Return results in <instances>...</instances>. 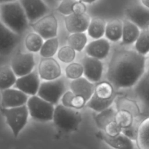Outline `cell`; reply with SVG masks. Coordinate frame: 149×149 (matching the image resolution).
<instances>
[{
  "label": "cell",
  "instance_id": "obj_1",
  "mask_svg": "<svg viewBox=\"0 0 149 149\" xmlns=\"http://www.w3.org/2000/svg\"><path fill=\"white\" fill-rule=\"evenodd\" d=\"M146 71V58L135 50L116 49L108 63L106 79L116 90L134 87Z\"/></svg>",
  "mask_w": 149,
  "mask_h": 149
},
{
  "label": "cell",
  "instance_id": "obj_2",
  "mask_svg": "<svg viewBox=\"0 0 149 149\" xmlns=\"http://www.w3.org/2000/svg\"><path fill=\"white\" fill-rule=\"evenodd\" d=\"M0 20L7 28L18 35L23 34L30 23L19 0L1 4Z\"/></svg>",
  "mask_w": 149,
  "mask_h": 149
},
{
  "label": "cell",
  "instance_id": "obj_3",
  "mask_svg": "<svg viewBox=\"0 0 149 149\" xmlns=\"http://www.w3.org/2000/svg\"><path fill=\"white\" fill-rule=\"evenodd\" d=\"M81 119V113L77 109L65 107L62 104H58L55 107L52 121L55 127L63 132L77 130Z\"/></svg>",
  "mask_w": 149,
  "mask_h": 149
},
{
  "label": "cell",
  "instance_id": "obj_4",
  "mask_svg": "<svg viewBox=\"0 0 149 149\" xmlns=\"http://www.w3.org/2000/svg\"><path fill=\"white\" fill-rule=\"evenodd\" d=\"M66 91L68 90L65 80L63 77H60L52 81L41 82L36 95L52 105H58V103Z\"/></svg>",
  "mask_w": 149,
  "mask_h": 149
},
{
  "label": "cell",
  "instance_id": "obj_5",
  "mask_svg": "<svg viewBox=\"0 0 149 149\" xmlns=\"http://www.w3.org/2000/svg\"><path fill=\"white\" fill-rule=\"evenodd\" d=\"M29 116L35 121L39 122H47L53 119L54 105L38 95L31 96L27 102Z\"/></svg>",
  "mask_w": 149,
  "mask_h": 149
},
{
  "label": "cell",
  "instance_id": "obj_6",
  "mask_svg": "<svg viewBox=\"0 0 149 149\" xmlns=\"http://www.w3.org/2000/svg\"><path fill=\"white\" fill-rule=\"evenodd\" d=\"M0 110L3 116L5 117L6 122L12 130L14 137L17 138L27 124L29 116L27 106L24 105L20 107L11 109L1 108Z\"/></svg>",
  "mask_w": 149,
  "mask_h": 149
},
{
  "label": "cell",
  "instance_id": "obj_7",
  "mask_svg": "<svg viewBox=\"0 0 149 149\" xmlns=\"http://www.w3.org/2000/svg\"><path fill=\"white\" fill-rule=\"evenodd\" d=\"M136 101L141 111V121L149 117V68L134 86Z\"/></svg>",
  "mask_w": 149,
  "mask_h": 149
},
{
  "label": "cell",
  "instance_id": "obj_8",
  "mask_svg": "<svg viewBox=\"0 0 149 149\" xmlns=\"http://www.w3.org/2000/svg\"><path fill=\"white\" fill-rule=\"evenodd\" d=\"M33 32L38 33L45 40L56 37L58 33V23L53 13L46 15L35 23H32Z\"/></svg>",
  "mask_w": 149,
  "mask_h": 149
},
{
  "label": "cell",
  "instance_id": "obj_9",
  "mask_svg": "<svg viewBox=\"0 0 149 149\" xmlns=\"http://www.w3.org/2000/svg\"><path fill=\"white\" fill-rule=\"evenodd\" d=\"M36 65L34 55L31 52H17L11 61L12 69L16 77H21L30 74Z\"/></svg>",
  "mask_w": 149,
  "mask_h": 149
},
{
  "label": "cell",
  "instance_id": "obj_10",
  "mask_svg": "<svg viewBox=\"0 0 149 149\" xmlns=\"http://www.w3.org/2000/svg\"><path fill=\"white\" fill-rule=\"evenodd\" d=\"M31 24L49 14L51 9L43 0H19Z\"/></svg>",
  "mask_w": 149,
  "mask_h": 149
},
{
  "label": "cell",
  "instance_id": "obj_11",
  "mask_svg": "<svg viewBox=\"0 0 149 149\" xmlns=\"http://www.w3.org/2000/svg\"><path fill=\"white\" fill-rule=\"evenodd\" d=\"M127 19L136 25L141 30H145L149 26V9L141 4L135 3L127 8Z\"/></svg>",
  "mask_w": 149,
  "mask_h": 149
},
{
  "label": "cell",
  "instance_id": "obj_12",
  "mask_svg": "<svg viewBox=\"0 0 149 149\" xmlns=\"http://www.w3.org/2000/svg\"><path fill=\"white\" fill-rule=\"evenodd\" d=\"M81 65L84 68V76L92 83H98L103 73V64L101 61L90 56L83 57Z\"/></svg>",
  "mask_w": 149,
  "mask_h": 149
},
{
  "label": "cell",
  "instance_id": "obj_13",
  "mask_svg": "<svg viewBox=\"0 0 149 149\" xmlns=\"http://www.w3.org/2000/svg\"><path fill=\"white\" fill-rule=\"evenodd\" d=\"M40 77L37 70L17 79L15 87L28 95H36L40 87Z\"/></svg>",
  "mask_w": 149,
  "mask_h": 149
},
{
  "label": "cell",
  "instance_id": "obj_14",
  "mask_svg": "<svg viewBox=\"0 0 149 149\" xmlns=\"http://www.w3.org/2000/svg\"><path fill=\"white\" fill-rule=\"evenodd\" d=\"M20 41V35L7 28L0 20V55H10Z\"/></svg>",
  "mask_w": 149,
  "mask_h": 149
},
{
  "label": "cell",
  "instance_id": "obj_15",
  "mask_svg": "<svg viewBox=\"0 0 149 149\" xmlns=\"http://www.w3.org/2000/svg\"><path fill=\"white\" fill-rule=\"evenodd\" d=\"M37 71L41 79L45 81L57 79L62 74L61 65L53 58H42L39 61Z\"/></svg>",
  "mask_w": 149,
  "mask_h": 149
},
{
  "label": "cell",
  "instance_id": "obj_16",
  "mask_svg": "<svg viewBox=\"0 0 149 149\" xmlns=\"http://www.w3.org/2000/svg\"><path fill=\"white\" fill-rule=\"evenodd\" d=\"M29 95L17 89H7L1 92V108L11 109L27 104Z\"/></svg>",
  "mask_w": 149,
  "mask_h": 149
},
{
  "label": "cell",
  "instance_id": "obj_17",
  "mask_svg": "<svg viewBox=\"0 0 149 149\" xmlns=\"http://www.w3.org/2000/svg\"><path fill=\"white\" fill-rule=\"evenodd\" d=\"M91 18L87 13L82 15L72 14L65 16V22L66 30L71 33H84L87 31Z\"/></svg>",
  "mask_w": 149,
  "mask_h": 149
},
{
  "label": "cell",
  "instance_id": "obj_18",
  "mask_svg": "<svg viewBox=\"0 0 149 149\" xmlns=\"http://www.w3.org/2000/svg\"><path fill=\"white\" fill-rule=\"evenodd\" d=\"M110 49L111 45L109 41L101 38L90 42L87 45L84 51L87 56L101 61L107 58Z\"/></svg>",
  "mask_w": 149,
  "mask_h": 149
},
{
  "label": "cell",
  "instance_id": "obj_19",
  "mask_svg": "<svg viewBox=\"0 0 149 149\" xmlns=\"http://www.w3.org/2000/svg\"><path fill=\"white\" fill-rule=\"evenodd\" d=\"M95 87V84L90 82L85 77L72 80L69 84L70 90L76 95L82 97L87 102L94 95Z\"/></svg>",
  "mask_w": 149,
  "mask_h": 149
},
{
  "label": "cell",
  "instance_id": "obj_20",
  "mask_svg": "<svg viewBox=\"0 0 149 149\" xmlns=\"http://www.w3.org/2000/svg\"><path fill=\"white\" fill-rule=\"evenodd\" d=\"M97 135L109 146L114 149H134L132 141L122 133L116 136H110L103 130H100L97 132Z\"/></svg>",
  "mask_w": 149,
  "mask_h": 149
},
{
  "label": "cell",
  "instance_id": "obj_21",
  "mask_svg": "<svg viewBox=\"0 0 149 149\" xmlns=\"http://www.w3.org/2000/svg\"><path fill=\"white\" fill-rule=\"evenodd\" d=\"M141 31V30L136 25L127 19L123 20V31L120 45L122 46H128L135 43Z\"/></svg>",
  "mask_w": 149,
  "mask_h": 149
},
{
  "label": "cell",
  "instance_id": "obj_22",
  "mask_svg": "<svg viewBox=\"0 0 149 149\" xmlns=\"http://www.w3.org/2000/svg\"><path fill=\"white\" fill-rule=\"evenodd\" d=\"M116 111H127L133 115L135 119L141 122V111L138 102L125 97H116Z\"/></svg>",
  "mask_w": 149,
  "mask_h": 149
},
{
  "label": "cell",
  "instance_id": "obj_23",
  "mask_svg": "<svg viewBox=\"0 0 149 149\" xmlns=\"http://www.w3.org/2000/svg\"><path fill=\"white\" fill-rule=\"evenodd\" d=\"M123 31V21L113 19L106 23L105 36L106 39L112 42H118L122 39Z\"/></svg>",
  "mask_w": 149,
  "mask_h": 149
},
{
  "label": "cell",
  "instance_id": "obj_24",
  "mask_svg": "<svg viewBox=\"0 0 149 149\" xmlns=\"http://www.w3.org/2000/svg\"><path fill=\"white\" fill-rule=\"evenodd\" d=\"M117 95H115L109 99H102L97 97L95 94L94 93L91 98L87 102L86 106L89 109H92V110L95 111L100 113V112L106 110L109 108L111 106L113 102L116 100Z\"/></svg>",
  "mask_w": 149,
  "mask_h": 149
},
{
  "label": "cell",
  "instance_id": "obj_25",
  "mask_svg": "<svg viewBox=\"0 0 149 149\" xmlns=\"http://www.w3.org/2000/svg\"><path fill=\"white\" fill-rule=\"evenodd\" d=\"M16 77L10 65L0 67V90L3 91L15 85L17 81Z\"/></svg>",
  "mask_w": 149,
  "mask_h": 149
},
{
  "label": "cell",
  "instance_id": "obj_26",
  "mask_svg": "<svg viewBox=\"0 0 149 149\" xmlns=\"http://www.w3.org/2000/svg\"><path fill=\"white\" fill-rule=\"evenodd\" d=\"M136 143L138 149H149V117L139 123Z\"/></svg>",
  "mask_w": 149,
  "mask_h": 149
},
{
  "label": "cell",
  "instance_id": "obj_27",
  "mask_svg": "<svg viewBox=\"0 0 149 149\" xmlns=\"http://www.w3.org/2000/svg\"><path fill=\"white\" fill-rule=\"evenodd\" d=\"M106 27V22L105 21V20L100 17H94L91 19L87 29V33L95 40L101 39L105 35Z\"/></svg>",
  "mask_w": 149,
  "mask_h": 149
},
{
  "label": "cell",
  "instance_id": "obj_28",
  "mask_svg": "<svg viewBox=\"0 0 149 149\" xmlns=\"http://www.w3.org/2000/svg\"><path fill=\"white\" fill-rule=\"evenodd\" d=\"M61 103L65 107L80 110L86 106L87 101L81 96L76 95L71 90H68L61 98Z\"/></svg>",
  "mask_w": 149,
  "mask_h": 149
},
{
  "label": "cell",
  "instance_id": "obj_29",
  "mask_svg": "<svg viewBox=\"0 0 149 149\" xmlns=\"http://www.w3.org/2000/svg\"><path fill=\"white\" fill-rule=\"evenodd\" d=\"M116 111L114 110L112 107L109 108L106 110L97 113L95 116L94 119L96 125L100 130H104L109 124L115 121Z\"/></svg>",
  "mask_w": 149,
  "mask_h": 149
},
{
  "label": "cell",
  "instance_id": "obj_30",
  "mask_svg": "<svg viewBox=\"0 0 149 149\" xmlns=\"http://www.w3.org/2000/svg\"><path fill=\"white\" fill-rule=\"evenodd\" d=\"M95 94L102 99L111 98L116 95L114 87L108 81L97 83L95 87Z\"/></svg>",
  "mask_w": 149,
  "mask_h": 149
},
{
  "label": "cell",
  "instance_id": "obj_31",
  "mask_svg": "<svg viewBox=\"0 0 149 149\" xmlns=\"http://www.w3.org/2000/svg\"><path fill=\"white\" fill-rule=\"evenodd\" d=\"M44 44V39L35 32L29 33L25 39V45L29 52L36 53L40 51Z\"/></svg>",
  "mask_w": 149,
  "mask_h": 149
},
{
  "label": "cell",
  "instance_id": "obj_32",
  "mask_svg": "<svg viewBox=\"0 0 149 149\" xmlns=\"http://www.w3.org/2000/svg\"><path fill=\"white\" fill-rule=\"evenodd\" d=\"M87 43V37L85 33H71L68 38V45L76 52H81L85 49Z\"/></svg>",
  "mask_w": 149,
  "mask_h": 149
},
{
  "label": "cell",
  "instance_id": "obj_33",
  "mask_svg": "<svg viewBox=\"0 0 149 149\" xmlns=\"http://www.w3.org/2000/svg\"><path fill=\"white\" fill-rule=\"evenodd\" d=\"M59 42L57 37L47 39L44 42L39 54L43 58H52L58 52Z\"/></svg>",
  "mask_w": 149,
  "mask_h": 149
},
{
  "label": "cell",
  "instance_id": "obj_34",
  "mask_svg": "<svg viewBox=\"0 0 149 149\" xmlns=\"http://www.w3.org/2000/svg\"><path fill=\"white\" fill-rule=\"evenodd\" d=\"M135 50L143 56L149 53V33L147 29L141 30L135 43Z\"/></svg>",
  "mask_w": 149,
  "mask_h": 149
},
{
  "label": "cell",
  "instance_id": "obj_35",
  "mask_svg": "<svg viewBox=\"0 0 149 149\" xmlns=\"http://www.w3.org/2000/svg\"><path fill=\"white\" fill-rule=\"evenodd\" d=\"M133 115L127 111H116L115 122L122 128H127L134 124Z\"/></svg>",
  "mask_w": 149,
  "mask_h": 149
},
{
  "label": "cell",
  "instance_id": "obj_36",
  "mask_svg": "<svg viewBox=\"0 0 149 149\" xmlns=\"http://www.w3.org/2000/svg\"><path fill=\"white\" fill-rule=\"evenodd\" d=\"M65 73L67 78L71 80H75L82 77L84 75V68L81 63H71L67 65Z\"/></svg>",
  "mask_w": 149,
  "mask_h": 149
},
{
  "label": "cell",
  "instance_id": "obj_37",
  "mask_svg": "<svg viewBox=\"0 0 149 149\" xmlns=\"http://www.w3.org/2000/svg\"><path fill=\"white\" fill-rule=\"evenodd\" d=\"M76 51L70 46H63L58 51V58L63 63H71L76 58Z\"/></svg>",
  "mask_w": 149,
  "mask_h": 149
},
{
  "label": "cell",
  "instance_id": "obj_38",
  "mask_svg": "<svg viewBox=\"0 0 149 149\" xmlns=\"http://www.w3.org/2000/svg\"><path fill=\"white\" fill-rule=\"evenodd\" d=\"M76 1L77 0H63L60 2L56 10L63 15H69L73 13V5Z\"/></svg>",
  "mask_w": 149,
  "mask_h": 149
},
{
  "label": "cell",
  "instance_id": "obj_39",
  "mask_svg": "<svg viewBox=\"0 0 149 149\" xmlns=\"http://www.w3.org/2000/svg\"><path fill=\"white\" fill-rule=\"evenodd\" d=\"M103 131L110 136H116L122 133V128L115 121H113L109 124Z\"/></svg>",
  "mask_w": 149,
  "mask_h": 149
},
{
  "label": "cell",
  "instance_id": "obj_40",
  "mask_svg": "<svg viewBox=\"0 0 149 149\" xmlns=\"http://www.w3.org/2000/svg\"><path fill=\"white\" fill-rule=\"evenodd\" d=\"M138 126H139V125H136L133 124L132 126L129 127L122 129V133L126 137H127L131 141H136L137 137H138Z\"/></svg>",
  "mask_w": 149,
  "mask_h": 149
},
{
  "label": "cell",
  "instance_id": "obj_41",
  "mask_svg": "<svg viewBox=\"0 0 149 149\" xmlns=\"http://www.w3.org/2000/svg\"><path fill=\"white\" fill-rule=\"evenodd\" d=\"M73 13L77 15H82L86 13L87 11V6L86 4L83 3L82 1H80L77 0L76 2L73 5Z\"/></svg>",
  "mask_w": 149,
  "mask_h": 149
},
{
  "label": "cell",
  "instance_id": "obj_42",
  "mask_svg": "<svg viewBox=\"0 0 149 149\" xmlns=\"http://www.w3.org/2000/svg\"><path fill=\"white\" fill-rule=\"evenodd\" d=\"M50 9H56L61 1L59 0H43Z\"/></svg>",
  "mask_w": 149,
  "mask_h": 149
},
{
  "label": "cell",
  "instance_id": "obj_43",
  "mask_svg": "<svg viewBox=\"0 0 149 149\" xmlns=\"http://www.w3.org/2000/svg\"><path fill=\"white\" fill-rule=\"evenodd\" d=\"M140 1H141V4L149 9V0H140Z\"/></svg>",
  "mask_w": 149,
  "mask_h": 149
},
{
  "label": "cell",
  "instance_id": "obj_44",
  "mask_svg": "<svg viewBox=\"0 0 149 149\" xmlns=\"http://www.w3.org/2000/svg\"><path fill=\"white\" fill-rule=\"evenodd\" d=\"M78 1H82L84 4H93V3H94L97 0H78Z\"/></svg>",
  "mask_w": 149,
  "mask_h": 149
},
{
  "label": "cell",
  "instance_id": "obj_45",
  "mask_svg": "<svg viewBox=\"0 0 149 149\" xmlns=\"http://www.w3.org/2000/svg\"><path fill=\"white\" fill-rule=\"evenodd\" d=\"M17 1V0H0V3L3 4V3H7V2H11V1Z\"/></svg>",
  "mask_w": 149,
  "mask_h": 149
},
{
  "label": "cell",
  "instance_id": "obj_46",
  "mask_svg": "<svg viewBox=\"0 0 149 149\" xmlns=\"http://www.w3.org/2000/svg\"><path fill=\"white\" fill-rule=\"evenodd\" d=\"M147 31H148V33H149V26H148V27L147 28Z\"/></svg>",
  "mask_w": 149,
  "mask_h": 149
},
{
  "label": "cell",
  "instance_id": "obj_47",
  "mask_svg": "<svg viewBox=\"0 0 149 149\" xmlns=\"http://www.w3.org/2000/svg\"><path fill=\"white\" fill-rule=\"evenodd\" d=\"M59 1H63V0H59Z\"/></svg>",
  "mask_w": 149,
  "mask_h": 149
}]
</instances>
